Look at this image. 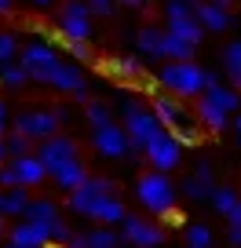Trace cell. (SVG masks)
Listing matches in <instances>:
<instances>
[{
	"mask_svg": "<svg viewBox=\"0 0 241 248\" xmlns=\"http://www.w3.org/2000/svg\"><path fill=\"white\" fill-rule=\"evenodd\" d=\"M92 8L88 0H63L59 11H55V26L66 40H88L92 37Z\"/></svg>",
	"mask_w": 241,
	"mask_h": 248,
	"instance_id": "cell-5",
	"label": "cell"
},
{
	"mask_svg": "<svg viewBox=\"0 0 241 248\" xmlns=\"http://www.w3.org/2000/svg\"><path fill=\"white\" fill-rule=\"evenodd\" d=\"M234 132H238V146H241V113L234 117Z\"/></svg>",
	"mask_w": 241,
	"mask_h": 248,
	"instance_id": "cell-50",
	"label": "cell"
},
{
	"mask_svg": "<svg viewBox=\"0 0 241 248\" xmlns=\"http://www.w3.org/2000/svg\"><path fill=\"white\" fill-rule=\"evenodd\" d=\"M15 55H22L18 51V37L15 33H0V62H15Z\"/></svg>",
	"mask_w": 241,
	"mask_h": 248,
	"instance_id": "cell-36",
	"label": "cell"
},
{
	"mask_svg": "<svg viewBox=\"0 0 241 248\" xmlns=\"http://www.w3.org/2000/svg\"><path fill=\"white\" fill-rule=\"evenodd\" d=\"M194 51H197V44L176 37V33L164 37V62H187V59H194Z\"/></svg>",
	"mask_w": 241,
	"mask_h": 248,
	"instance_id": "cell-25",
	"label": "cell"
},
{
	"mask_svg": "<svg viewBox=\"0 0 241 248\" xmlns=\"http://www.w3.org/2000/svg\"><path fill=\"white\" fill-rule=\"evenodd\" d=\"M121 113H125V128H128V139H132L135 154H143V150L164 132V124H161V117L154 113V106H143L139 99H125L121 102Z\"/></svg>",
	"mask_w": 241,
	"mask_h": 248,
	"instance_id": "cell-2",
	"label": "cell"
},
{
	"mask_svg": "<svg viewBox=\"0 0 241 248\" xmlns=\"http://www.w3.org/2000/svg\"><path fill=\"white\" fill-rule=\"evenodd\" d=\"M146 161H150V168H157V171H176L179 164H183V142L176 139V135L164 128L161 135H157L154 142H150L146 150Z\"/></svg>",
	"mask_w": 241,
	"mask_h": 248,
	"instance_id": "cell-10",
	"label": "cell"
},
{
	"mask_svg": "<svg viewBox=\"0 0 241 248\" xmlns=\"http://www.w3.org/2000/svg\"><path fill=\"white\" fill-rule=\"evenodd\" d=\"M183 241H187L190 248H212L216 237H212V230L205 223H187V226H183Z\"/></svg>",
	"mask_w": 241,
	"mask_h": 248,
	"instance_id": "cell-33",
	"label": "cell"
},
{
	"mask_svg": "<svg viewBox=\"0 0 241 248\" xmlns=\"http://www.w3.org/2000/svg\"><path fill=\"white\" fill-rule=\"evenodd\" d=\"M190 4H201V0H190Z\"/></svg>",
	"mask_w": 241,
	"mask_h": 248,
	"instance_id": "cell-55",
	"label": "cell"
},
{
	"mask_svg": "<svg viewBox=\"0 0 241 248\" xmlns=\"http://www.w3.org/2000/svg\"><path fill=\"white\" fill-rule=\"evenodd\" d=\"M226 223H230L234 230H241V201H238V208H234L230 216H226Z\"/></svg>",
	"mask_w": 241,
	"mask_h": 248,
	"instance_id": "cell-43",
	"label": "cell"
},
{
	"mask_svg": "<svg viewBox=\"0 0 241 248\" xmlns=\"http://www.w3.org/2000/svg\"><path fill=\"white\" fill-rule=\"evenodd\" d=\"M37 157L48 164V171H59L63 164H70L73 157H80V146H77V139H70V135H51V139H44L37 146Z\"/></svg>",
	"mask_w": 241,
	"mask_h": 248,
	"instance_id": "cell-12",
	"label": "cell"
},
{
	"mask_svg": "<svg viewBox=\"0 0 241 248\" xmlns=\"http://www.w3.org/2000/svg\"><path fill=\"white\" fill-rule=\"evenodd\" d=\"M106 73H110V77H117V80H128V84H135V80L143 77V66H139V59H128V55H121V59H110V62H106Z\"/></svg>",
	"mask_w": 241,
	"mask_h": 248,
	"instance_id": "cell-23",
	"label": "cell"
},
{
	"mask_svg": "<svg viewBox=\"0 0 241 248\" xmlns=\"http://www.w3.org/2000/svg\"><path fill=\"white\" fill-rule=\"evenodd\" d=\"M121 237L132 248H157V245H164V226L154 223L150 216H128L121 223Z\"/></svg>",
	"mask_w": 241,
	"mask_h": 248,
	"instance_id": "cell-9",
	"label": "cell"
},
{
	"mask_svg": "<svg viewBox=\"0 0 241 248\" xmlns=\"http://www.w3.org/2000/svg\"><path fill=\"white\" fill-rule=\"evenodd\" d=\"M117 4H125V8H143L146 0H117Z\"/></svg>",
	"mask_w": 241,
	"mask_h": 248,
	"instance_id": "cell-49",
	"label": "cell"
},
{
	"mask_svg": "<svg viewBox=\"0 0 241 248\" xmlns=\"http://www.w3.org/2000/svg\"><path fill=\"white\" fill-rule=\"evenodd\" d=\"M66 248H88V241H84V233H73L70 241H66Z\"/></svg>",
	"mask_w": 241,
	"mask_h": 248,
	"instance_id": "cell-45",
	"label": "cell"
},
{
	"mask_svg": "<svg viewBox=\"0 0 241 248\" xmlns=\"http://www.w3.org/2000/svg\"><path fill=\"white\" fill-rule=\"evenodd\" d=\"M15 128L26 132V135H33L37 142H44V139H51V135H59L63 121H59L55 109H22V113L15 117Z\"/></svg>",
	"mask_w": 241,
	"mask_h": 248,
	"instance_id": "cell-11",
	"label": "cell"
},
{
	"mask_svg": "<svg viewBox=\"0 0 241 248\" xmlns=\"http://www.w3.org/2000/svg\"><path fill=\"white\" fill-rule=\"evenodd\" d=\"M0 15H11V0H0Z\"/></svg>",
	"mask_w": 241,
	"mask_h": 248,
	"instance_id": "cell-51",
	"label": "cell"
},
{
	"mask_svg": "<svg viewBox=\"0 0 241 248\" xmlns=\"http://www.w3.org/2000/svg\"><path fill=\"white\" fill-rule=\"evenodd\" d=\"M4 248H18V245H11V241H8V245H4Z\"/></svg>",
	"mask_w": 241,
	"mask_h": 248,
	"instance_id": "cell-54",
	"label": "cell"
},
{
	"mask_svg": "<svg viewBox=\"0 0 241 248\" xmlns=\"http://www.w3.org/2000/svg\"><path fill=\"white\" fill-rule=\"evenodd\" d=\"M121 248H132V245H121Z\"/></svg>",
	"mask_w": 241,
	"mask_h": 248,
	"instance_id": "cell-56",
	"label": "cell"
},
{
	"mask_svg": "<svg viewBox=\"0 0 241 248\" xmlns=\"http://www.w3.org/2000/svg\"><path fill=\"white\" fill-rule=\"evenodd\" d=\"M8 132H11V128H8V102L0 99V139H4Z\"/></svg>",
	"mask_w": 241,
	"mask_h": 248,
	"instance_id": "cell-41",
	"label": "cell"
},
{
	"mask_svg": "<svg viewBox=\"0 0 241 248\" xmlns=\"http://www.w3.org/2000/svg\"><path fill=\"white\" fill-rule=\"evenodd\" d=\"M84 121L92 124V128H102V124H110L113 117H110V106H106V102L88 99V102H84Z\"/></svg>",
	"mask_w": 241,
	"mask_h": 248,
	"instance_id": "cell-34",
	"label": "cell"
},
{
	"mask_svg": "<svg viewBox=\"0 0 241 248\" xmlns=\"http://www.w3.org/2000/svg\"><path fill=\"white\" fill-rule=\"evenodd\" d=\"M223 66H226L230 84L241 92V40H230V44L223 47Z\"/></svg>",
	"mask_w": 241,
	"mask_h": 248,
	"instance_id": "cell-29",
	"label": "cell"
},
{
	"mask_svg": "<svg viewBox=\"0 0 241 248\" xmlns=\"http://www.w3.org/2000/svg\"><path fill=\"white\" fill-rule=\"evenodd\" d=\"M194 175H201V179H209V183H216V179H212V164H209V161H201V164H197V171H194Z\"/></svg>",
	"mask_w": 241,
	"mask_h": 248,
	"instance_id": "cell-42",
	"label": "cell"
},
{
	"mask_svg": "<svg viewBox=\"0 0 241 248\" xmlns=\"http://www.w3.org/2000/svg\"><path fill=\"white\" fill-rule=\"evenodd\" d=\"M106 194H117V183L113 179H102V175H88L84 186H77L73 194H66V208L73 212V216H92V208L102 201Z\"/></svg>",
	"mask_w": 241,
	"mask_h": 248,
	"instance_id": "cell-7",
	"label": "cell"
},
{
	"mask_svg": "<svg viewBox=\"0 0 241 248\" xmlns=\"http://www.w3.org/2000/svg\"><path fill=\"white\" fill-rule=\"evenodd\" d=\"M92 146L99 157H106V161H125L128 154H135L132 150V139H128V128L125 124H102V128H92Z\"/></svg>",
	"mask_w": 241,
	"mask_h": 248,
	"instance_id": "cell-6",
	"label": "cell"
},
{
	"mask_svg": "<svg viewBox=\"0 0 241 248\" xmlns=\"http://www.w3.org/2000/svg\"><path fill=\"white\" fill-rule=\"evenodd\" d=\"M18 62L30 70V77L37 80V84H48V80H51V73L59 70V55H55V47H51V44H40V40L22 44Z\"/></svg>",
	"mask_w": 241,
	"mask_h": 248,
	"instance_id": "cell-8",
	"label": "cell"
},
{
	"mask_svg": "<svg viewBox=\"0 0 241 248\" xmlns=\"http://www.w3.org/2000/svg\"><path fill=\"white\" fill-rule=\"evenodd\" d=\"M70 237H73V230H70V223H66V216H63L59 223L51 226V245H55V241H59V245H66Z\"/></svg>",
	"mask_w": 241,
	"mask_h": 248,
	"instance_id": "cell-39",
	"label": "cell"
},
{
	"mask_svg": "<svg viewBox=\"0 0 241 248\" xmlns=\"http://www.w3.org/2000/svg\"><path fill=\"white\" fill-rule=\"evenodd\" d=\"M197 18H201V26H205V30H212V33L230 30V22H234L230 8H223V4H212V0H201V4H197Z\"/></svg>",
	"mask_w": 241,
	"mask_h": 248,
	"instance_id": "cell-19",
	"label": "cell"
},
{
	"mask_svg": "<svg viewBox=\"0 0 241 248\" xmlns=\"http://www.w3.org/2000/svg\"><path fill=\"white\" fill-rule=\"evenodd\" d=\"M219 84V73L216 70H205V92H209V88H216Z\"/></svg>",
	"mask_w": 241,
	"mask_h": 248,
	"instance_id": "cell-44",
	"label": "cell"
},
{
	"mask_svg": "<svg viewBox=\"0 0 241 248\" xmlns=\"http://www.w3.org/2000/svg\"><path fill=\"white\" fill-rule=\"evenodd\" d=\"M11 186H22L18 183V171H15V164H0V190H11Z\"/></svg>",
	"mask_w": 241,
	"mask_h": 248,
	"instance_id": "cell-37",
	"label": "cell"
},
{
	"mask_svg": "<svg viewBox=\"0 0 241 248\" xmlns=\"http://www.w3.org/2000/svg\"><path fill=\"white\" fill-rule=\"evenodd\" d=\"M37 146H40V142L33 139V135L18 132V128H11V132H8V154H11V157H26V154H37Z\"/></svg>",
	"mask_w": 241,
	"mask_h": 248,
	"instance_id": "cell-32",
	"label": "cell"
},
{
	"mask_svg": "<svg viewBox=\"0 0 241 248\" xmlns=\"http://www.w3.org/2000/svg\"><path fill=\"white\" fill-rule=\"evenodd\" d=\"M154 113L161 117V124L176 135L179 142H201V121H197V113H190L179 99L157 95L154 99Z\"/></svg>",
	"mask_w": 241,
	"mask_h": 248,
	"instance_id": "cell-3",
	"label": "cell"
},
{
	"mask_svg": "<svg viewBox=\"0 0 241 248\" xmlns=\"http://www.w3.org/2000/svg\"><path fill=\"white\" fill-rule=\"evenodd\" d=\"M55 113H59V121H63V124L73 117V113H70V106H55Z\"/></svg>",
	"mask_w": 241,
	"mask_h": 248,
	"instance_id": "cell-47",
	"label": "cell"
},
{
	"mask_svg": "<svg viewBox=\"0 0 241 248\" xmlns=\"http://www.w3.org/2000/svg\"><path fill=\"white\" fill-rule=\"evenodd\" d=\"M164 37H168V30L143 26V30L135 33V47H139V55H146V59H164Z\"/></svg>",
	"mask_w": 241,
	"mask_h": 248,
	"instance_id": "cell-21",
	"label": "cell"
},
{
	"mask_svg": "<svg viewBox=\"0 0 241 248\" xmlns=\"http://www.w3.org/2000/svg\"><path fill=\"white\" fill-rule=\"evenodd\" d=\"M11 245L18 248H48L51 245V226L44 223H33V219H18V223H11V233H8Z\"/></svg>",
	"mask_w": 241,
	"mask_h": 248,
	"instance_id": "cell-14",
	"label": "cell"
},
{
	"mask_svg": "<svg viewBox=\"0 0 241 248\" xmlns=\"http://www.w3.org/2000/svg\"><path fill=\"white\" fill-rule=\"evenodd\" d=\"M63 44H66V51H70L73 59H80V62L92 59V47H88V40H66V37H63Z\"/></svg>",
	"mask_w": 241,
	"mask_h": 248,
	"instance_id": "cell-38",
	"label": "cell"
},
{
	"mask_svg": "<svg viewBox=\"0 0 241 248\" xmlns=\"http://www.w3.org/2000/svg\"><path fill=\"white\" fill-rule=\"evenodd\" d=\"M194 113H197V121H201V128H205V132H212V135H223L226 128H230V113H226V109L219 106V102L212 99L209 92L197 95Z\"/></svg>",
	"mask_w": 241,
	"mask_h": 248,
	"instance_id": "cell-15",
	"label": "cell"
},
{
	"mask_svg": "<svg viewBox=\"0 0 241 248\" xmlns=\"http://www.w3.org/2000/svg\"><path fill=\"white\" fill-rule=\"evenodd\" d=\"M26 219L44 223V226H55L59 219H63V208H59V201H51V197H33L30 208H26Z\"/></svg>",
	"mask_w": 241,
	"mask_h": 248,
	"instance_id": "cell-22",
	"label": "cell"
},
{
	"mask_svg": "<svg viewBox=\"0 0 241 248\" xmlns=\"http://www.w3.org/2000/svg\"><path fill=\"white\" fill-rule=\"evenodd\" d=\"M88 8H92V15H113V8H117V0H88Z\"/></svg>",
	"mask_w": 241,
	"mask_h": 248,
	"instance_id": "cell-40",
	"label": "cell"
},
{
	"mask_svg": "<svg viewBox=\"0 0 241 248\" xmlns=\"http://www.w3.org/2000/svg\"><path fill=\"white\" fill-rule=\"evenodd\" d=\"M187 15H197V4H190V0H168L164 4V22H176V18H187Z\"/></svg>",
	"mask_w": 241,
	"mask_h": 248,
	"instance_id": "cell-35",
	"label": "cell"
},
{
	"mask_svg": "<svg viewBox=\"0 0 241 248\" xmlns=\"http://www.w3.org/2000/svg\"><path fill=\"white\" fill-rule=\"evenodd\" d=\"M33 4H37V8H51L55 0H33Z\"/></svg>",
	"mask_w": 241,
	"mask_h": 248,
	"instance_id": "cell-52",
	"label": "cell"
},
{
	"mask_svg": "<svg viewBox=\"0 0 241 248\" xmlns=\"http://www.w3.org/2000/svg\"><path fill=\"white\" fill-rule=\"evenodd\" d=\"M168 33H176V37L190 40V44H201L205 26H201V18H197V15H187V18H176V22H168Z\"/></svg>",
	"mask_w": 241,
	"mask_h": 248,
	"instance_id": "cell-24",
	"label": "cell"
},
{
	"mask_svg": "<svg viewBox=\"0 0 241 248\" xmlns=\"http://www.w3.org/2000/svg\"><path fill=\"white\" fill-rule=\"evenodd\" d=\"M30 70H26L22 62H0V84L4 88H11V92H15V88H22V84H30Z\"/></svg>",
	"mask_w": 241,
	"mask_h": 248,
	"instance_id": "cell-28",
	"label": "cell"
},
{
	"mask_svg": "<svg viewBox=\"0 0 241 248\" xmlns=\"http://www.w3.org/2000/svg\"><path fill=\"white\" fill-rule=\"evenodd\" d=\"M187 248H190V245H187Z\"/></svg>",
	"mask_w": 241,
	"mask_h": 248,
	"instance_id": "cell-57",
	"label": "cell"
},
{
	"mask_svg": "<svg viewBox=\"0 0 241 248\" xmlns=\"http://www.w3.org/2000/svg\"><path fill=\"white\" fill-rule=\"evenodd\" d=\"M209 95H212V99H216V102H219V106H223L230 117H238V113H241V92H238L234 84H230V88L216 84V88H209Z\"/></svg>",
	"mask_w": 241,
	"mask_h": 248,
	"instance_id": "cell-31",
	"label": "cell"
},
{
	"mask_svg": "<svg viewBox=\"0 0 241 248\" xmlns=\"http://www.w3.org/2000/svg\"><path fill=\"white\" fill-rule=\"evenodd\" d=\"M212 190H216V183H209V179H201V175H190V179L179 183V194L187 197V201H209Z\"/></svg>",
	"mask_w": 241,
	"mask_h": 248,
	"instance_id": "cell-26",
	"label": "cell"
},
{
	"mask_svg": "<svg viewBox=\"0 0 241 248\" xmlns=\"http://www.w3.org/2000/svg\"><path fill=\"white\" fill-rule=\"evenodd\" d=\"M209 201H212V208H216L219 216L226 219L234 208H238V201H241V197H238V190H234V186H219V183H216V190H212V197H209Z\"/></svg>",
	"mask_w": 241,
	"mask_h": 248,
	"instance_id": "cell-30",
	"label": "cell"
},
{
	"mask_svg": "<svg viewBox=\"0 0 241 248\" xmlns=\"http://www.w3.org/2000/svg\"><path fill=\"white\" fill-rule=\"evenodd\" d=\"M88 175H92V171H88V164H84V157H73L70 164H63V168L55 171V186H59V190H63V194H73V190H77V186H84L88 183Z\"/></svg>",
	"mask_w": 241,
	"mask_h": 248,
	"instance_id": "cell-18",
	"label": "cell"
},
{
	"mask_svg": "<svg viewBox=\"0 0 241 248\" xmlns=\"http://www.w3.org/2000/svg\"><path fill=\"white\" fill-rule=\"evenodd\" d=\"M84 241H88V248H121L125 245V237L113 230V226H95V230H88L84 233Z\"/></svg>",
	"mask_w": 241,
	"mask_h": 248,
	"instance_id": "cell-27",
	"label": "cell"
},
{
	"mask_svg": "<svg viewBox=\"0 0 241 248\" xmlns=\"http://www.w3.org/2000/svg\"><path fill=\"white\" fill-rule=\"evenodd\" d=\"M157 80L164 84V92L183 95V99H197L205 92V66H194V62H164L157 70Z\"/></svg>",
	"mask_w": 241,
	"mask_h": 248,
	"instance_id": "cell-4",
	"label": "cell"
},
{
	"mask_svg": "<svg viewBox=\"0 0 241 248\" xmlns=\"http://www.w3.org/2000/svg\"><path fill=\"white\" fill-rule=\"evenodd\" d=\"M212 4H223V8H230V4H234V0H212Z\"/></svg>",
	"mask_w": 241,
	"mask_h": 248,
	"instance_id": "cell-53",
	"label": "cell"
},
{
	"mask_svg": "<svg viewBox=\"0 0 241 248\" xmlns=\"http://www.w3.org/2000/svg\"><path fill=\"white\" fill-rule=\"evenodd\" d=\"M92 223H102V226H121L128 219V204H125V197L121 194H106L99 204L92 208Z\"/></svg>",
	"mask_w": 241,
	"mask_h": 248,
	"instance_id": "cell-16",
	"label": "cell"
},
{
	"mask_svg": "<svg viewBox=\"0 0 241 248\" xmlns=\"http://www.w3.org/2000/svg\"><path fill=\"white\" fill-rule=\"evenodd\" d=\"M30 186H11V190H0V216L4 219H18L26 216V208H30Z\"/></svg>",
	"mask_w": 241,
	"mask_h": 248,
	"instance_id": "cell-20",
	"label": "cell"
},
{
	"mask_svg": "<svg viewBox=\"0 0 241 248\" xmlns=\"http://www.w3.org/2000/svg\"><path fill=\"white\" fill-rule=\"evenodd\" d=\"M11 164H15V171H18V183L22 186H40L44 183L48 175H51V171H48V164L40 161L37 154H26V157H11Z\"/></svg>",
	"mask_w": 241,
	"mask_h": 248,
	"instance_id": "cell-17",
	"label": "cell"
},
{
	"mask_svg": "<svg viewBox=\"0 0 241 248\" xmlns=\"http://www.w3.org/2000/svg\"><path fill=\"white\" fill-rule=\"evenodd\" d=\"M11 161V154H8V135H4V139H0V164H8Z\"/></svg>",
	"mask_w": 241,
	"mask_h": 248,
	"instance_id": "cell-46",
	"label": "cell"
},
{
	"mask_svg": "<svg viewBox=\"0 0 241 248\" xmlns=\"http://www.w3.org/2000/svg\"><path fill=\"white\" fill-rule=\"evenodd\" d=\"M8 233H11V226H8V219L0 216V241H8Z\"/></svg>",
	"mask_w": 241,
	"mask_h": 248,
	"instance_id": "cell-48",
	"label": "cell"
},
{
	"mask_svg": "<svg viewBox=\"0 0 241 248\" xmlns=\"http://www.w3.org/2000/svg\"><path fill=\"white\" fill-rule=\"evenodd\" d=\"M48 88H55V92H63V95H77L80 102H88V80H84V70H80L77 62H59V70L51 73Z\"/></svg>",
	"mask_w": 241,
	"mask_h": 248,
	"instance_id": "cell-13",
	"label": "cell"
},
{
	"mask_svg": "<svg viewBox=\"0 0 241 248\" xmlns=\"http://www.w3.org/2000/svg\"><path fill=\"white\" fill-rule=\"evenodd\" d=\"M135 201H139L150 216H168V212H176L179 186L168 179V171L150 168V171H143V175L135 179Z\"/></svg>",
	"mask_w": 241,
	"mask_h": 248,
	"instance_id": "cell-1",
	"label": "cell"
}]
</instances>
